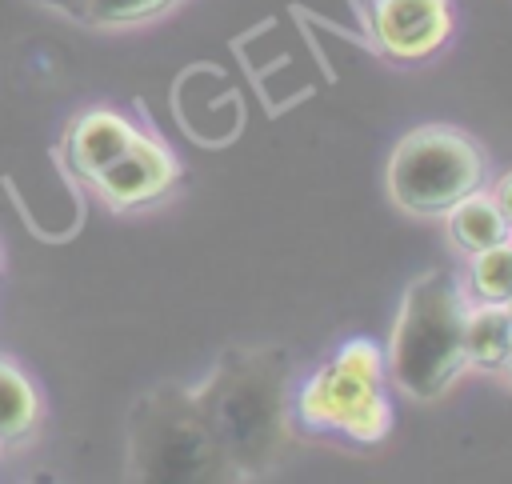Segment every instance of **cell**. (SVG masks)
<instances>
[{
    "mask_svg": "<svg viewBox=\"0 0 512 484\" xmlns=\"http://www.w3.org/2000/svg\"><path fill=\"white\" fill-rule=\"evenodd\" d=\"M180 0H84V24L96 28H124V24H140V20H156L168 8H176Z\"/></svg>",
    "mask_w": 512,
    "mask_h": 484,
    "instance_id": "4fadbf2b",
    "label": "cell"
},
{
    "mask_svg": "<svg viewBox=\"0 0 512 484\" xmlns=\"http://www.w3.org/2000/svg\"><path fill=\"white\" fill-rule=\"evenodd\" d=\"M388 200L408 216H444L460 196L488 184V156L476 136L452 124L404 132L384 168Z\"/></svg>",
    "mask_w": 512,
    "mask_h": 484,
    "instance_id": "3957f363",
    "label": "cell"
},
{
    "mask_svg": "<svg viewBox=\"0 0 512 484\" xmlns=\"http://www.w3.org/2000/svg\"><path fill=\"white\" fill-rule=\"evenodd\" d=\"M340 368L356 372V376H368V380H384V348L368 336H356V340H344L332 356Z\"/></svg>",
    "mask_w": 512,
    "mask_h": 484,
    "instance_id": "5bb4252c",
    "label": "cell"
},
{
    "mask_svg": "<svg viewBox=\"0 0 512 484\" xmlns=\"http://www.w3.org/2000/svg\"><path fill=\"white\" fill-rule=\"evenodd\" d=\"M508 236H512V232H508Z\"/></svg>",
    "mask_w": 512,
    "mask_h": 484,
    "instance_id": "d6986e66",
    "label": "cell"
},
{
    "mask_svg": "<svg viewBox=\"0 0 512 484\" xmlns=\"http://www.w3.org/2000/svg\"><path fill=\"white\" fill-rule=\"evenodd\" d=\"M292 416L312 432H340L360 444H376L392 428L384 380L356 376L336 360H328L300 384V392L292 396Z\"/></svg>",
    "mask_w": 512,
    "mask_h": 484,
    "instance_id": "5b68a950",
    "label": "cell"
},
{
    "mask_svg": "<svg viewBox=\"0 0 512 484\" xmlns=\"http://www.w3.org/2000/svg\"><path fill=\"white\" fill-rule=\"evenodd\" d=\"M508 336H512V308L508 304H496V300L468 304V316H464V356H468L472 368L500 372L504 352H508Z\"/></svg>",
    "mask_w": 512,
    "mask_h": 484,
    "instance_id": "30bf717a",
    "label": "cell"
},
{
    "mask_svg": "<svg viewBox=\"0 0 512 484\" xmlns=\"http://www.w3.org/2000/svg\"><path fill=\"white\" fill-rule=\"evenodd\" d=\"M468 284L476 300L504 304L512 296V236L468 256Z\"/></svg>",
    "mask_w": 512,
    "mask_h": 484,
    "instance_id": "7c38bea8",
    "label": "cell"
},
{
    "mask_svg": "<svg viewBox=\"0 0 512 484\" xmlns=\"http://www.w3.org/2000/svg\"><path fill=\"white\" fill-rule=\"evenodd\" d=\"M128 468L140 480H232L192 388H156L132 408Z\"/></svg>",
    "mask_w": 512,
    "mask_h": 484,
    "instance_id": "277c9868",
    "label": "cell"
},
{
    "mask_svg": "<svg viewBox=\"0 0 512 484\" xmlns=\"http://www.w3.org/2000/svg\"><path fill=\"white\" fill-rule=\"evenodd\" d=\"M500 372L512 380V336H508V352H504V364H500Z\"/></svg>",
    "mask_w": 512,
    "mask_h": 484,
    "instance_id": "e0dca14e",
    "label": "cell"
},
{
    "mask_svg": "<svg viewBox=\"0 0 512 484\" xmlns=\"http://www.w3.org/2000/svg\"><path fill=\"white\" fill-rule=\"evenodd\" d=\"M504 304H508V308H512V296H508V300H504Z\"/></svg>",
    "mask_w": 512,
    "mask_h": 484,
    "instance_id": "ac0fdd59",
    "label": "cell"
},
{
    "mask_svg": "<svg viewBox=\"0 0 512 484\" xmlns=\"http://www.w3.org/2000/svg\"><path fill=\"white\" fill-rule=\"evenodd\" d=\"M176 176H180V164H176L172 148L164 140H156L152 132H136L132 144L108 168H100L88 184L112 208H140V204L160 200L176 184Z\"/></svg>",
    "mask_w": 512,
    "mask_h": 484,
    "instance_id": "52a82bcc",
    "label": "cell"
},
{
    "mask_svg": "<svg viewBox=\"0 0 512 484\" xmlns=\"http://www.w3.org/2000/svg\"><path fill=\"white\" fill-rule=\"evenodd\" d=\"M288 356L276 348H236L228 352L200 388H192L196 408L220 444L232 476H256L272 468L288 420Z\"/></svg>",
    "mask_w": 512,
    "mask_h": 484,
    "instance_id": "6da1fadb",
    "label": "cell"
},
{
    "mask_svg": "<svg viewBox=\"0 0 512 484\" xmlns=\"http://www.w3.org/2000/svg\"><path fill=\"white\" fill-rule=\"evenodd\" d=\"M364 24L380 56L420 64L452 40L456 12L452 0H368Z\"/></svg>",
    "mask_w": 512,
    "mask_h": 484,
    "instance_id": "8992f818",
    "label": "cell"
},
{
    "mask_svg": "<svg viewBox=\"0 0 512 484\" xmlns=\"http://www.w3.org/2000/svg\"><path fill=\"white\" fill-rule=\"evenodd\" d=\"M448 232H452V240H456V248L460 252H480V248H492V244H500V240H508V220H504V212H500V204H496V196L488 192V184L484 188H476V192H468V196H460L448 212Z\"/></svg>",
    "mask_w": 512,
    "mask_h": 484,
    "instance_id": "9c48e42d",
    "label": "cell"
},
{
    "mask_svg": "<svg viewBox=\"0 0 512 484\" xmlns=\"http://www.w3.org/2000/svg\"><path fill=\"white\" fill-rule=\"evenodd\" d=\"M464 316L468 300L448 272H424L404 288L392 336L384 344L388 380L412 400H440L460 372L464 356Z\"/></svg>",
    "mask_w": 512,
    "mask_h": 484,
    "instance_id": "7a4b0ae2",
    "label": "cell"
},
{
    "mask_svg": "<svg viewBox=\"0 0 512 484\" xmlns=\"http://www.w3.org/2000/svg\"><path fill=\"white\" fill-rule=\"evenodd\" d=\"M36 4H44L52 12H64L68 20H80L84 16V0H36Z\"/></svg>",
    "mask_w": 512,
    "mask_h": 484,
    "instance_id": "2e32d148",
    "label": "cell"
},
{
    "mask_svg": "<svg viewBox=\"0 0 512 484\" xmlns=\"http://www.w3.org/2000/svg\"><path fill=\"white\" fill-rule=\"evenodd\" d=\"M36 420H40V400L32 380L16 364L0 360V444L24 440L36 428Z\"/></svg>",
    "mask_w": 512,
    "mask_h": 484,
    "instance_id": "8fae6325",
    "label": "cell"
},
{
    "mask_svg": "<svg viewBox=\"0 0 512 484\" xmlns=\"http://www.w3.org/2000/svg\"><path fill=\"white\" fill-rule=\"evenodd\" d=\"M488 192L496 196V204H500V212H504V220H508V228H512V172L496 176V184H492Z\"/></svg>",
    "mask_w": 512,
    "mask_h": 484,
    "instance_id": "9a60e30c",
    "label": "cell"
},
{
    "mask_svg": "<svg viewBox=\"0 0 512 484\" xmlns=\"http://www.w3.org/2000/svg\"><path fill=\"white\" fill-rule=\"evenodd\" d=\"M140 128L120 116L116 108H88L68 124L64 136V156L72 164V172H80L84 180H92L100 168H108L136 136Z\"/></svg>",
    "mask_w": 512,
    "mask_h": 484,
    "instance_id": "ba28073f",
    "label": "cell"
}]
</instances>
